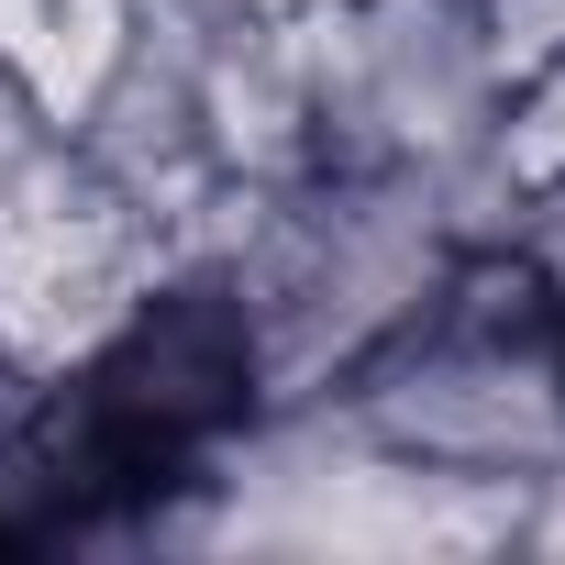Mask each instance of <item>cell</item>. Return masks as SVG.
<instances>
[{"label": "cell", "mask_w": 565, "mask_h": 565, "mask_svg": "<svg viewBox=\"0 0 565 565\" xmlns=\"http://www.w3.org/2000/svg\"><path fill=\"white\" fill-rule=\"evenodd\" d=\"M34 145H56V134H45V111L23 100V78H12V67H0V178H12V167H23Z\"/></svg>", "instance_id": "30bf717a"}, {"label": "cell", "mask_w": 565, "mask_h": 565, "mask_svg": "<svg viewBox=\"0 0 565 565\" xmlns=\"http://www.w3.org/2000/svg\"><path fill=\"white\" fill-rule=\"evenodd\" d=\"M477 12H488V45H499L510 78H532L543 56H565V0H477Z\"/></svg>", "instance_id": "ba28073f"}, {"label": "cell", "mask_w": 565, "mask_h": 565, "mask_svg": "<svg viewBox=\"0 0 565 565\" xmlns=\"http://www.w3.org/2000/svg\"><path fill=\"white\" fill-rule=\"evenodd\" d=\"M145 45V0H0V67L23 78L45 134H78Z\"/></svg>", "instance_id": "8992f818"}, {"label": "cell", "mask_w": 565, "mask_h": 565, "mask_svg": "<svg viewBox=\"0 0 565 565\" xmlns=\"http://www.w3.org/2000/svg\"><path fill=\"white\" fill-rule=\"evenodd\" d=\"M300 56H311V111H322V167L422 178L455 211L466 255L510 244L521 222V189L499 178L510 67L477 0H311Z\"/></svg>", "instance_id": "7a4b0ae2"}, {"label": "cell", "mask_w": 565, "mask_h": 565, "mask_svg": "<svg viewBox=\"0 0 565 565\" xmlns=\"http://www.w3.org/2000/svg\"><path fill=\"white\" fill-rule=\"evenodd\" d=\"M200 23H277V12H311V0H178Z\"/></svg>", "instance_id": "8fae6325"}, {"label": "cell", "mask_w": 565, "mask_h": 565, "mask_svg": "<svg viewBox=\"0 0 565 565\" xmlns=\"http://www.w3.org/2000/svg\"><path fill=\"white\" fill-rule=\"evenodd\" d=\"M499 178L532 200L565 178V56H543L532 78H510V111H499Z\"/></svg>", "instance_id": "52a82bcc"}, {"label": "cell", "mask_w": 565, "mask_h": 565, "mask_svg": "<svg viewBox=\"0 0 565 565\" xmlns=\"http://www.w3.org/2000/svg\"><path fill=\"white\" fill-rule=\"evenodd\" d=\"M189 122L211 178L233 189H289L322 167V111H311V56L300 12L277 23H200L189 34Z\"/></svg>", "instance_id": "5b68a950"}, {"label": "cell", "mask_w": 565, "mask_h": 565, "mask_svg": "<svg viewBox=\"0 0 565 565\" xmlns=\"http://www.w3.org/2000/svg\"><path fill=\"white\" fill-rule=\"evenodd\" d=\"M510 554H543V565H565V455H554L543 477H521V510H510Z\"/></svg>", "instance_id": "9c48e42d"}, {"label": "cell", "mask_w": 565, "mask_h": 565, "mask_svg": "<svg viewBox=\"0 0 565 565\" xmlns=\"http://www.w3.org/2000/svg\"><path fill=\"white\" fill-rule=\"evenodd\" d=\"M344 411L444 477L521 488L565 455V311L532 289L510 244L466 255L455 289L344 388Z\"/></svg>", "instance_id": "3957f363"}, {"label": "cell", "mask_w": 565, "mask_h": 565, "mask_svg": "<svg viewBox=\"0 0 565 565\" xmlns=\"http://www.w3.org/2000/svg\"><path fill=\"white\" fill-rule=\"evenodd\" d=\"M466 266L455 211L422 178L311 167L289 189H244L222 244L189 266V289L222 300L244 411L344 399Z\"/></svg>", "instance_id": "6da1fadb"}, {"label": "cell", "mask_w": 565, "mask_h": 565, "mask_svg": "<svg viewBox=\"0 0 565 565\" xmlns=\"http://www.w3.org/2000/svg\"><path fill=\"white\" fill-rule=\"evenodd\" d=\"M167 289H178L167 222L122 200L67 134L0 178V366L34 399L100 388Z\"/></svg>", "instance_id": "277c9868"}]
</instances>
